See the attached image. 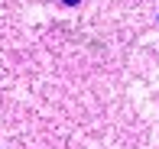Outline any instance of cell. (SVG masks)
<instances>
[{"label":"cell","mask_w":159,"mask_h":149,"mask_svg":"<svg viewBox=\"0 0 159 149\" xmlns=\"http://www.w3.org/2000/svg\"><path fill=\"white\" fill-rule=\"evenodd\" d=\"M62 3H68V7H71V3H78V0H62Z\"/></svg>","instance_id":"6da1fadb"}]
</instances>
